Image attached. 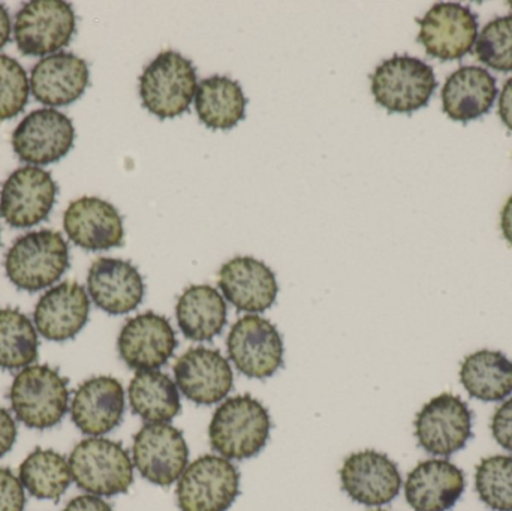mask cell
Listing matches in <instances>:
<instances>
[{
	"instance_id": "6da1fadb",
	"label": "cell",
	"mask_w": 512,
	"mask_h": 511,
	"mask_svg": "<svg viewBox=\"0 0 512 511\" xmlns=\"http://www.w3.org/2000/svg\"><path fill=\"white\" fill-rule=\"evenodd\" d=\"M270 431V414L258 399L251 395L234 396L213 414L210 446L222 458L245 461L262 452Z\"/></svg>"
},
{
	"instance_id": "7a4b0ae2",
	"label": "cell",
	"mask_w": 512,
	"mask_h": 511,
	"mask_svg": "<svg viewBox=\"0 0 512 511\" xmlns=\"http://www.w3.org/2000/svg\"><path fill=\"white\" fill-rule=\"evenodd\" d=\"M68 267V243L53 230L24 234L6 252V276L18 290L29 293L56 284Z\"/></svg>"
},
{
	"instance_id": "3957f363",
	"label": "cell",
	"mask_w": 512,
	"mask_h": 511,
	"mask_svg": "<svg viewBox=\"0 0 512 511\" xmlns=\"http://www.w3.org/2000/svg\"><path fill=\"white\" fill-rule=\"evenodd\" d=\"M72 480L96 497L126 494L134 483V464L128 450L107 438L80 441L69 456Z\"/></svg>"
},
{
	"instance_id": "277c9868",
	"label": "cell",
	"mask_w": 512,
	"mask_h": 511,
	"mask_svg": "<svg viewBox=\"0 0 512 511\" xmlns=\"http://www.w3.org/2000/svg\"><path fill=\"white\" fill-rule=\"evenodd\" d=\"M9 401L18 422L27 428H53L68 413V380L50 366H27L15 375Z\"/></svg>"
},
{
	"instance_id": "5b68a950",
	"label": "cell",
	"mask_w": 512,
	"mask_h": 511,
	"mask_svg": "<svg viewBox=\"0 0 512 511\" xmlns=\"http://www.w3.org/2000/svg\"><path fill=\"white\" fill-rule=\"evenodd\" d=\"M197 80V69L191 60L177 51H164L141 74L143 107L162 120L182 116L195 99Z\"/></svg>"
},
{
	"instance_id": "8992f818",
	"label": "cell",
	"mask_w": 512,
	"mask_h": 511,
	"mask_svg": "<svg viewBox=\"0 0 512 511\" xmlns=\"http://www.w3.org/2000/svg\"><path fill=\"white\" fill-rule=\"evenodd\" d=\"M370 80L376 104L390 113L411 114L426 107L438 87L432 66L412 56L384 60Z\"/></svg>"
},
{
	"instance_id": "52a82bcc",
	"label": "cell",
	"mask_w": 512,
	"mask_h": 511,
	"mask_svg": "<svg viewBox=\"0 0 512 511\" xmlns=\"http://www.w3.org/2000/svg\"><path fill=\"white\" fill-rule=\"evenodd\" d=\"M180 511H228L240 495V473L233 462L204 455L177 480Z\"/></svg>"
},
{
	"instance_id": "ba28073f",
	"label": "cell",
	"mask_w": 512,
	"mask_h": 511,
	"mask_svg": "<svg viewBox=\"0 0 512 511\" xmlns=\"http://www.w3.org/2000/svg\"><path fill=\"white\" fill-rule=\"evenodd\" d=\"M74 9L63 0H33L15 17L14 38L24 56H51L71 42Z\"/></svg>"
},
{
	"instance_id": "9c48e42d",
	"label": "cell",
	"mask_w": 512,
	"mask_h": 511,
	"mask_svg": "<svg viewBox=\"0 0 512 511\" xmlns=\"http://www.w3.org/2000/svg\"><path fill=\"white\" fill-rule=\"evenodd\" d=\"M472 420L474 414L460 396L442 393L415 417V437L424 452L450 458L471 440Z\"/></svg>"
},
{
	"instance_id": "30bf717a",
	"label": "cell",
	"mask_w": 512,
	"mask_h": 511,
	"mask_svg": "<svg viewBox=\"0 0 512 511\" xmlns=\"http://www.w3.org/2000/svg\"><path fill=\"white\" fill-rule=\"evenodd\" d=\"M132 459L143 479L170 488L188 468L189 447L180 429L168 423H146L135 434Z\"/></svg>"
},
{
	"instance_id": "8fae6325",
	"label": "cell",
	"mask_w": 512,
	"mask_h": 511,
	"mask_svg": "<svg viewBox=\"0 0 512 511\" xmlns=\"http://www.w3.org/2000/svg\"><path fill=\"white\" fill-rule=\"evenodd\" d=\"M228 356L248 378L273 377L283 365V341L279 330L259 315H245L231 327Z\"/></svg>"
},
{
	"instance_id": "7c38bea8",
	"label": "cell",
	"mask_w": 512,
	"mask_h": 511,
	"mask_svg": "<svg viewBox=\"0 0 512 511\" xmlns=\"http://www.w3.org/2000/svg\"><path fill=\"white\" fill-rule=\"evenodd\" d=\"M72 120L54 108L27 114L12 134V149L26 164L48 165L60 161L74 146Z\"/></svg>"
},
{
	"instance_id": "4fadbf2b",
	"label": "cell",
	"mask_w": 512,
	"mask_h": 511,
	"mask_svg": "<svg viewBox=\"0 0 512 511\" xmlns=\"http://www.w3.org/2000/svg\"><path fill=\"white\" fill-rule=\"evenodd\" d=\"M57 185L48 171L35 165L18 168L3 183L0 216L14 228H29L48 218Z\"/></svg>"
},
{
	"instance_id": "5bb4252c",
	"label": "cell",
	"mask_w": 512,
	"mask_h": 511,
	"mask_svg": "<svg viewBox=\"0 0 512 511\" xmlns=\"http://www.w3.org/2000/svg\"><path fill=\"white\" fill-rule=\"evenodd\" d=\"M176 332L164 315L149 311L129 318L120 330V359L134 371H156L167 365L176 351Z\"/></svg>"
},
{
	"instance_id": "9a60e30c",
	"label": "cell",
	"mask_w": 512,
	"mask_h": 511,
	"mask_svg": "<svg viewBox=\"0 0 512 511\" xmlns=\"http://www.w3.org/2000/svg\"><path fill=\"white\" fill-rule=\"evenodd\" d=\"M417 23L418 41L436 59L460 60L477 44V15L460 3H438Z\"/></svg>"
},
{
	"instance_id": "2e32d148",
	"label": "cell",
	"mask_w": 512,
	"mask_h": 511,
	"mask_svg": "<svg viewBox=\"0 0 512 511\" xmlns=\"http://www.w3.org/2000/svg\"><path fill=\"white\" fill-rule=\"evenodd\" d=\"M345 494L355 503L381 507L391 503L402 489V474L396 462L376 450L352 453L340 468Z\"/></svg>"
},
{
	"instance_id": "e0dca14e",
	"label": "cell",
	"mask_w": 512,
	"mask_h": 511,
	"mask_svg": "<svg viewBox=\"0 0 512 511\" xmlns=\"http://www.w3.org/2000/svg\"><path fill=\"white\" fill-rule=\"evenodd\" d=\"M176 386L186 399L197 405H213L230 395L233 368L221 351L206 347L189 348L174 365Z\"/></svg>"
},
{
	"instance_id": "ac0fdd59",
	"label": "cell",
	"mask_w": 512,
	"mask_h": 511,
	"mask_svg": "<svg viewBox=\"0 0 512 511\" xmlns=\"http://www.w3.org/2000/svg\"><path fill=\"white\" fill-rule=\"evenodd\" d=\"M93 303L110 315H125L143 303L146 285L131 261L102 257L93 261L87 275Z\"/></svg>"
},
{
	"instance_id": "d6986e66",
	"label": "cell",
	"mask_w": 512,
	"mask_h": 511,
	"mask_svg": "<svg viewBox=\"0 0 512 511\" xmlns=\"http://www.w3.org/2000/svg\"><path fill=\"white\" fill-rule=\"evenodd\" d=\"M63 227L72 243L87 251L119 248L125 240V228L119 210L96 197L72 201L63 215Z\"/></svg>"
},
{
	"instance_id": "ffe728a7",
	"label": "cell",
	"mask_w": 512,
	"mask_h": 511,
	"mask_svg": "<svg viewBox=\"0 0 512 511\" xmlns=\"http://www.w3.org/2000/svg\"><path fill=\"white\" fill-rule=\"evenodd\" d=\"M123 414L125 390L113 377L89 378L78 387L72 399V422L90 437L110 434L122 423Z\"/></svg>"
},
{
	"instance_id": "44dd1931",
	"label": "cell",
	"mask_w": 512,
	"mask_h": 511,
	"mask_svg": "<svg viewBox=\"0 0 512 511\" xmlns=\"http://www.w3.org/2000/svg\"><path fill=\"white\" fill-rule=\"evenodd\" d=\"M219 288L237 311L261 314L279 293L273 270L254 257H236L219 270Z\"/></svg>"
},
{
	"instance_id": "7402d4cb",
	"label": "cell",
	"mask_w": 512,
	"mask_h": 511,
	"mask_svg": "<svg viewBox=\"0 0 512 511\" xmlns=\"http://www.w3.org/2000/svg\"><path fill=\"white\" fill-rule=\"evenodd\" d=\"M90 300L83 285L65 281L48 290L36 303V330L48 341L74 339L89 321Z\"/></svg>"
},
{
	"instance_id": "603a6c76",
	"label": "cell",
	"mask_w": 512,
	"mask_h": 511,
	"mask_svg": "<svg viewBox=\"0 0 512 511\" xmlns=\"http://www.w3.org/2000/svg\"><path fill=\"white\" fill-rule=\"evenodd\" d=\"M466 489L465 473L447 459L420 462L405 483V498L414 511H448Z\"/></svg>"
},
{
	"instance_id": "cb8c5ba5",
	"label": "cell",
	"mask_w": 512,
	"mask_h": 511,
	"mask_svg": "<svg viewBox=\"0 0 512 511\" xmlns=\"http://www.w3.org/2000/svg\"><path fill=\"white\" fill-rule=\"evenodd\" d=\"M89 80L86 60L59 51L36 63L30 74V90L36 101L47 107H65L83 96Z\"/></svg>"
},
{
	"instance_id": "d4e9b609",
	"label": "cell",
	"mask_w": 512,
	"mask_h": 511,
	"mask_svg": "<svg viewBox=\"0 0 512 511\" xmlns=\"http://www.w3.org/2000/svg\"><path fill=\"white\" fill-rule=\"evenodd\" d=\"M496 96V78L487 69L462 66L442 87V108L456 122H471L492 110Z\"/></svg>"
},
{
	"instance_id": "484cf974",
	"label": "cell",
	"mask_w": 512,
	"mask_h": 511,
	"mask_svg": "<svg viewBox=\"0 0 512 511\" xmlns=\"http://www.w3.org/2000/svg\"><path fill=\"white\" fill-rule=\"evenodd\" d=\"M177 324L189 341H212L227 326L224 297L210 285H191L177 300Z\"/></svg>"
},
{
	"instance_id": "4316f807",
	"label": "cell",
	"mask_w": 512,
	"mask_h": 511,
	"mask_svg": "<svg viewBox=\"0 0 512 511\" xmlns=\"http://www.w3.org/2000/svg\"><path fill=\"white\" fill-rule=\"evenodd\" d=\"M248 98L239 81L225 75H213L198 84L195 111L210 129H233L245 119Z\"/></svg>"
},
{
	"instance_id": "83f0119b",
	"label": "cell",
	"mask_w": 512,
	"mask_h": 511,
	"mask_svg": "<svg viewBox=\"0 0 512 511\" xmlns=\"http://www.w3.org/2000/svg\"><path fill=\"white\" fill-rule=\"evenodd\" d=\"M460 383L478 401H504L512 393V362L501 351L469 354L460 368Z\"/></svg>"
},
{
	"instance_id": "f1b7e54d",
	"label": "cell",
	"mask_w": 512,
	"mask_h": 511,
	"mask_svg": "<svg viewBox=\"0 0 512 511\" xmlns=\"http://www.w3.org/2000/svg\"><path fill=\"white\" fill-rule=\"evenodd\" d=\"M132 413L147 423H168L182 411L176 383L164 372L141 371L128 389Z\"/></svg>"
},
{
	"instance_id": "f546056e",
	"label": "cell",
	"mask_w": 512,
	"mask_h": 511,
	"mask_svg": "<svg viewBox=\"0 0 512 511\" xmlns=\"http://www.w3.org/2000/svg\"><path fill=\"white\" fill-rule=\"evenodd\" d=\"M20 482L32 497L56 501L72 482L69 462L54 450L36 449L20 465Z\"/></svg>"
},
{
	"instance_id": "4dcf8cb0",
	"label": "cell",
	"mask_w": 512,
	"mask_h": 511,
	"mask_svg": "<svg viewBox=\"0 0 512 511\" xmlns=\"http://www.w3.org/2000/svg\"><path fill=\"white\" fill-rule=\"evenodd\" d=\"M38 333L18 309H0V368L14 371L38 359Z\"/></svg>"
},
{
	"instance_id": "1f68e13d",
	"label": "cell",
	"mask_w": 512,
	"mask_h": 511,
	"mask_svg": "<svg viewBox=\"0 0 512 511\" xmlns=\"http://www.w3.org/2000/svg\"><path fill=\"white\" fill-rule=\"evenodd\" d=\"M478 497L495 511H512V456L484 458L475 473Z\"/></svg>"
},
{
	"instance_id": "d6a6232c",
	"label": "cell",
	"mask_w": 512,
	"mask_h": 511,
	"mask_svg": "<svg viewBox=\"0 0 512 511\" xmlns=\"http://www.w3.org/2000/svg\"><path fill=\"white\" fill-rule=\"evenodd\" d=\"M475 56L495 71H512V15L486 24L475 44Z\"/></svg>"
},
{
	"instance_id": "836d02e7",
	"label": "cell",
	"mask_w": 512,
	"mask_h": 511,
	"mask_svg": "<svg viewBox=\"0 0 512 511\" xmlns=\"http://www.w3.org/2000/svg\"><path fill=\"white\" fill-rule=\"evenodd\" d=\"M29 81L17 60L0 54V120L14 119L23 113L29 99Z\"/></svg>"
},
{
	"instance_id": "e575fe53",
	"label": "cell",
	"mask_w": 512,
	"mask_h": 511,
	"mask_svg": "<svg viewBox=\"0 0 512 511\" xmlns=\"http://www.w3.org/2000/svg\"><path fill=\"white\" fill-rule=\"evenodd\" d=\"M24 486L8 468H0V511H23Z\"/></svg>"
},
{
	"instance_id": "d590c367",
	"label": "cell",
	"mask_w": 512,
	"mask_h": 511,
	"mask_svg": "<svg viewBox=\"0 0 512 511\" xmlns=\"http://www.w3.org/2000/svg\"><path fill=\"white\" fill-rule=\"evenodd\" d=\"M493 438L499 446L512 452V398L507 399L492 417Z\"/></svg>"
},
{
	"instance_id": "8d00e7d4",
	"label": "cell",
	"mask_w": 512,
	"mask_h": 511,
	"mask_svg": "<svg viewBox=\"0 0 512 511\" xmlns=\"http://www.w3.org/2000/svg\"><path fill=\"white\" fill-rule=\"evenodd\" d=\"M17 440V425L9 411L0 407V458L11 452Z\"/></svg>"
},
{
	"instance_id": "74e56055",
	"label": "cell",
	"mask_w": 512,
	"mask_h": 511,
	"mask_svg": "<svg viewBox=\"0 0 512 511\" xmlns=\"http://www.w3.org/2000/svg\"><path fill=\"white\" fill-rule=\"evenodd\" d=\"M63 511H114L113 507L96 495H80L69 501Z\"/></svg>"
},
{
	"instance_id": "f35d334b",
	"label": "cell",
	"mask_w": 512,
	"mask_h": 511,
	"mask_svg": "<svg viewBox=\"0 0 512 511\" xmlns=\"http://www.w3.org/2000/svg\"><path fill=\"white\" fill-rule=\"evenodd\" d=\"M499 116L510 131H512V77L505 83L499 96Z\"/></svg>"
},
{
	"instance_id": "ab89813d",
	"label": "cell",
	"mask_w": 512,
	"mask_h": 511,
	"mask_svg": "<svg viewBox=\"0 0 512 511\" xmlns=\"http://www.w3.org/2000/svg\"><path fill=\"white\" fill-rule=\"evenodd\" d=\"M11 39V17L8 9L0 3V48L5 47Z\"/></svg>"
},
{
	"instance_id": "60d3db41",
	"label": "cell",
	"mask_w": 512,
	"mask_h": 511,
	"mask_svg": "<svg viewBox=\"0 0 512 511\" xmlns=\"http://www.w3.org/2000/svg\"><path fill=\"white\" fill-rule=\"evenodd\" d=\"M501 230L507 242L512 245V195L505 203L501 213Z\"/></svg>"
},
{
	"instance_id": "b9f144b4",
	"label": "cell",
	"mask_w": 512,
	"mask_h": 511,
	"mask_svg": "<svg viewBox=\"0 0 512 511\" xmlns=\"http://www.w3.org/2000/svg\"><path fill=\"white\" fill-rule=\"evenodd\" d=\"M510 6H511V8H512V2H510Z\"/></svg>"
},
{
	"instance_id": "7bdbcfd3",
	"label": "cell",
	"mask_w": 512,
	"mask_h": 511,
	"mask_svg": "<svg viewBox=\"0 0 512 511\" xmlns=\"http://www.w3.org/2000/svg\"><path fill=\"white\" fill-rule=\"evenodd\" d=\"M375 511H385V510H375Z\"/></svg>"
}]
</instances>
